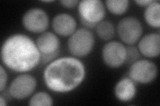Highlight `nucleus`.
Here are the masks:
<instances>
[{
  "label": "nucleus",
  "mask_w": 160,
  "mask_h": 106,
  "mask_svg": "<svg viewBox=\"0 0 160 106\" xmlns=\"http://www.w3.org/2000/svg\"><path fill=\"white\" fill-rule=\"evenodd\" d=\"M2 62L5 67L16 72L32 71L42 61V55L36 43L27 35H10L2 44Z\"/></svg>",
  "instance_id": "f257e3e1"
},
{
  "label": "nucleus",
  "mask_w": 160,
  "mask_h": 106,
  "mask_svg": "<svg viewBox=\"0 0 160 106\" xmlns=\"http://www.w3.org/2000/svg\"><path fill=\"white\" fill-rule=\"evenodd\" d=\"M86 67L74 57H64L50 62L43 71L48 88L56 93H68L76 89L85 79Z\"/></svg>",
  "instance_id": "f03ea898"
},
{
  "label": "nucleus",
  "mask_w": 160,
  "mask_h": 106,
  "mask_svg": "<svg viewBox=\"0 0 160 106\" xmlns=\"http://www.w3.org/2000/svg\"><path fill=\"white\" fill-rule=\"evenodd\" d=\"M80 21L87 29H92L106 16V7L99 0H83L78 6Z\"/></svg>",
  "instance_id": "7ed1b4c3"
},
{
  "label": "nucleus",
  "mask_w": 160,
  "mask_h": 106,
  "mask_svg": "<svg viewBox=\"0 0 160 106\" xmlns=\"http://www.w3.org/2000/svg\"><path fill=\"white\" fill-rule=\"evenodd\" d=\"M94 44L93 33L89 29L79 28L69 37L68 48L73 57H84L92 51Z\"/></svg>",
  "instance_id": "20e7f679"
},
{
  "label": "nucleus",
  "mask_w": 160,
  "mask_h": 106,
  "mask_svg": "<svg viewBox=\"0 0 160 106\" xmlns=\"http://www.w3.org/2000/svg\"><path fill=\"white\" fill-rule=\"evenodd\" d=\"M117 31L122 41L129 46L138 43L143 34V26L139 19L133 17H124L118 24Z\"/></svg>",
  "instance_id": "39448f33"
},
{
  "label": "nucleus",
  "mask_w": 160,
  "mask_h": 106,
  "mask_svg": "<svg viewBox=\"0 0 160 106\" xmlns=\"http://www.w3.org/2000/svg\"><path fill=\"white\" fill-rule=\"evenodd\" d=\"M129 76L136 84L151 83L158 75L156 64L149 60H138L130 65Z\"/></svg>",
  "instance_id": "423d86ee"
},
{
  "label": "nucleus",
  "mask_w": 160,
  "mask_h": 106,
  "mask_svg": "<svg viewBox=\"0 0 160 106\" xmlns=\"http://www.w3.org/2000/svg\"><path fill=\"white\" fill-rule=\"evenodd\" d=\"M22 24L27 31L35 34H42L46 32L49 27V16L41 8H31L23 14Z\"/></svg>",
  "instance_id": "0eeeda50"
},
{
  "label": "nucleus",
  "mask_w": 160,
  "mask_h": 106,
  "mask_svg": "<svg viewBox=\"0 0 160 106\" xmlns=\"http://www.w3.org/2000/svg\"><path fill=\"white\" fill-rule=\"evenodd\" d=\"M126 47L117 41H109L105 44L102 52L103 62L112 68H119L126 63Z\"/></svg>",
  "instance_id": "6e6552de"
},
{
  "label": "nucleus",
  "mask_w": 160,
  "mask_h": 106,
  "mask_svg": "<svg viewBox=\"0 0 160 106\" xmlns=\"http://www.w3.org/2000/svg\"><path fill=\"white\" fill-rule=\"evenodd\" d=\"M36 86V80L33 76L23 74L12 80L8 91L13 99H23L29 97L34 92Z\"/></svg>",
  "instance_id": "1a4fd4ad"
},
{
  "label": "nucleus",
  "mask_w": 160,
  "mask_h": 106,
  "mask_svg": "<svg viewBox=\"0 0 160 106\" xmlns=\"http://www.w3.org/2000/svg\"><path fill=\"white\" fill-rule=\"evenodd\" d=\"M36 44L44 63L50 62L58 56L60 48V41L57 35L52 32L40 34Z\"/></svg>",
  "instance_id": "9d476101"
},
{
  "label": "nucleus",
  "mask_w": 160,
  "mask_h": 106,
  "mask_svg": "<svg viewBox=\"0 0 160 106\" xmlns=\"http://www.w3.org/2000/svg\"><path fill=\"white\" fill-rule=\"evenodd\" d=\"M54 32L61 37H70L77 30V22L75 18L68 13L57 14L52 20Z\"/></svg>",
  "instance_id": "9b49d317"
},
{
  "label": "nucleus",
  "mask_w": 160,
  "mask_h": 106,
  "mask_svg": "<svg viewBox=\"0 0 160 106\" xmlns=\"http://www.w3.org/2000/svg\"><path fill=\"white\" fill-rule=\"evenodd\" d=\"M138 50L143 56L156 58L160 53V35L159 33H149L139 39Z\"/></svg>",
  "instance_id": "f8f14e48"
},
{
  "label": "nucleus",
  "mask_w": 160,
  "mask_h": 106,
  "mask_svg": "<svg viewBox=\"0 0 160 106\" xmlns=\"http://www.w3.org/2000/svg\"><path fill=\"white\" fill-rule=\"evenodd\" d=\"M137 93L136 83L129 77H124L117 82L114 88L116 98L122 102L132 100Z\"/></svg>",
  "instance_id": "ddd939ff"
},
{
  "label": "nucleus",
  "mask_w": 160,
  "mask_h": 106,
  "mask_svg": "<svg viewBox=\"0 0 160 106\" xmlns=\"http://www.w3.org/2000/svg\"><path fill=\"white\" fill-rule=\"evenodd\" d=\"M144 19L147 24L153 28L159 29L160 27V3L153 1L146 7Z\"/></svg>",
  "instance_id": "4468645a"
},
{
  "label": "nucleus",
  "mask_w": 160,
  "mask_h": 106,
  "mask_svg": "<svg viewBox=\"0 0 160 106\" xmlns=\"http://www.w3.org/2000/svg\"><path fill=\"white\" fill-rule=\"evenodd\" d=\"M96 27L98 36L105 41L111 40L116 33L113 24L109 21H102L99 23Z\"/></svg>",
  "instance_id": "2eb2a0df"
},
{
  "label": "nucleus",
  "mask_w": 160,
  "mask_h": 106,
  "mask_svg": "<svg viewBox=\"0 0 160 106\" xmlns=\"http://www.w3.org/2000/svg\"><path fill=\"white\" fill-rule=\"evenodd\" d=\"M129 2L128 0H108L106 6L110 13L116 16H121L127 12Z\"/></svg>",
  "instance_id": "dca6fc26"
},
{
  "label": "nucleus",
  "mask_w": 160,
  "mask_h": 106,
  "mask_svg": "<svg viewBox=\"0 0 160 106\" xmlns=\"http://www.w3.org/2000/svg\"><path fill=\"white\" fill-rule=\"evenodd\" d=\"M53 104L52 97L45 92H39L35 94L29 102L30 106H51Z\"/></svg>",
  "instance_id": "f3484780"
},
{
  "label": "nucleus",
  "mask_w": 160,
  "mask_h": 106,
  "mask_svg": "<svg viewBox=\"0 0 160 106\" xmlns=\"http://www.w3.org/2000/svg\"><path fill=\"white\" fill-rule=\"evenodd\" d=\"M127 50V54H126V63L131 65L133 62H135L137 60H139L140 54L138 48L136 47H133V45H130V46L126 47Z\"/></svg>",
  "instance_id": "a211bd4d"
},
{
  "label": "nucleus",
  "mask_w": 160,
  "mask_h": 106,
  "mask_svg": "<svg viewBox=\"0 0 160 106\" xmlns=\"http://www.w3.org/2000/svg\"><path fill=\"white\" fill-rule=\"evenodd\" d=\"M8 82V74L3 66L2 64L0 67V92H3L6 88Z\"/></svg>",
  "instance_id": "6ab92c4d"
},
{
  "label": "nucleus",
  "mask_w": 160,
  "mask_h": 106,
  "mask_svg": "<svg viewBox=\"0 0 160 106\" xmlns=\"http://www.w3.org/2000/svg\"><path fill=\"white\" fill-rule=\"evenodd\" d=\"M79 2L78 0H62L60 1V3L65 7L72 9L78 6Z\"/></svg>",
  "instance_id": "aec40b11"
},
{
  "label": "nucleus",
  "mask_w": 160,
  "mask_h": 106,
  "mask_svg": "<svg viewBox=\"0 0 160 106\" xmlns=\"http://www.w3.org/2000/svg\"><path fill=\"white\" fill-rule=\"evenodd\" d=\"M153 2V1H152V0H136V1H135L136 3H137L139 6L143 7H148Z\"/></svg>",
  "instance_id": "412c9836"
},
{
  "label": "nucleus",
  "mask_w": 160,
  "mask_h": 106,
  "mask_svg": "<svg viewBox=\"0 0 160 106\" xmlns=\"http://www.w3.org/2000/svg\"><path fill=\"white\" fill-rule=\"evenodd\" d=\"M0 105H1L2 106H5V105H8L6 99L3 98L2 95L0 96Z\"/></svg>",
  "instance_id": "4be33fe9"
},
{
  "label": "nucleus",
  "mask_w": 160,
  "mask_h": 106,
  "mask_svg": "<svg viewBox=\"0 0 160 106\" xmlns=\"http://www.w3.org/2000/svg\"><path fill=\"white\" fill-rule=\"evenodd\" d=\"M43 2H46V3H49V2H53V1H43Z\"/></svg>",
  "instance_id": "5701e85b"
}]
</instances>
